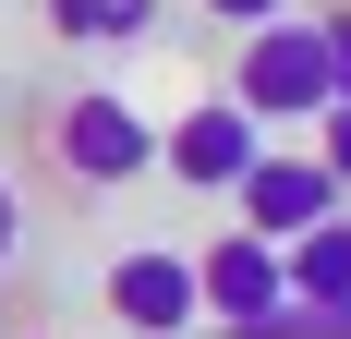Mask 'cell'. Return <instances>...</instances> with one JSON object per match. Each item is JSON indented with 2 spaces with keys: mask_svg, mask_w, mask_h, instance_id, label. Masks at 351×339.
I'll return each instance as SVG.
<instances>
[{
  "mask_svg": "<svg viewBox=\"0 0 351 339\" xmlns=\"http://www.w3.org/2000/svg\"><path fill=\"white\" fill-rule=\"evenodd\" d=\"M230 97H243L254 121H315V109H327V36H315V12H267V25H243Z\"/></svg>",
  "mask_w": 351,
  "mask_h": 339,
  "instance_id": "1",
  "label": "cell"
},
{
  "mask_svg": "<svg viewBox=\"0 0 351 339\" xmlns=\"http://www.w3.org/2000/svg\"><path fill=\"white\" fill-rule=\"evenodd\" d=\"M49 158H61V182H97V194H121V182H145V170H158V121H145L134 97L85 85L73 109H49Z\"/></svg>",
  "mask_w": 351,
  "mask_h": 339,
  "instance_id": "2",
  "label": "cell"
},
{
  "mask_svg": "<svg viewBox=\"0 0 351 339\" xmlns=\"http://www.w3.org/2000/svg\"><path fill=\"white\" fill-rule=\"evenodd\" d=\"M97 303L121 315L134 339H194V327H206V291H194V255H170V242H145V255H109Z\"/></svg>",
  "mask_w": 351,
  "mask_h": 339,
  "instance_id": "3",
  "label": "cell"
},
{
  "mask_svg": "<svg viewBox=\"0 0 351 339\" xmlns=\"http://www.w3.org/2000/svg\"><path fill=\"white\" fill-rule=\"evenodd\" d=\"M230 206H243V231L291 242L303 218H327V206H351V194L327 182V158H315V145H303V158H291V145H254V158H243V182H230Z\"/></svg>",
  "mask_w": 351,
  "mask_h": 339,
  "instance_id": "4",
  "label": "cell"
},
{
  "mask_svg": "<svg viewBox=\"0 0 351 339\" xmlns=\"http://www.w3.org/2000/svg\"><path fill=\"white\" fill-rule=\"evenodd\" d=\"M254 145H267V121H254L243 97H218V109H182L170 134H158V158H170V182H194V194H230Z\"/></svg>",
  "mask_w": 351,
  "mask_h": 339,
  "instance_id": "5",
  "label": "cell"
},
{
  "mask_svg": "<svg viewBox=\"0 0 351 339\" xmlns=\"http://www.w3.org/2000/svg\"><path fill=\"white\" fill-rule=\"evenodd\" d=\"M194 291H206V315H218V327H254V315H279V303H291L279 242H267V231H230V242H206V255H194Z\"/></svg>",
  "mask_w": 351,
  "mask_h": 339,
  "instance_id": "6",
  "label": "cell"
},
{
  "mask_svg": "<svg viewBox=\"0 0 351 339\" xmlns=\"http://www.w3.org/2000/svg\"><path fill=\"white\" fill-rule=\"evenodd\" d=\"M279 279H291V303H339L351 291V206H327L279 242Z\"/></svg>",
  "mask_w": 351,
  "mask_h": 339,
  "instance_id": "7",
  "label": "cell"
},
{
  "mask_svg": "<svg viewBox=\"0 0 351 339\" xmlns=\"http://www.w3.org/2000/svg\"><path fill=\"white\" fill-rule=\"evenodd\" d=\"M145 25H158V0H49V36H85V49L145 36Z\"/></svg>",
  "mask_w": 351,
  "mask_h": 339,
  "instance_id": "8",
  "label": "cell"
},
{
  "mask_svg": "<svg viewBox=\"0 0 351 339\" xmlns=\"http://www.w3.org/2000/svg\"><path fill=\"white\" fill-rule=\"evenodd\" d=\"M315 158H327V182L351 194V97H327V109H315Z\"/></svg>",
  "mask_w": 351,
  "mask_h": 339,
  "instance_id": "9",
  "label": "cell"
},
{
  "mask_svg": "<svg viewBox=\"0 0 351 339\" xmlns=\"http://www.w3.org/2000/svg\"><path fill=\"white\" fill-rule=\"evenodd\" d=\"M315 36H327V97H351V12H315Z\"/></svg>",
  "mask_w": 351,
  "mask_h": 339,
  "instance_id": "10",
  "label": "cell"
},
{
  "mask_svg": "<svg viewBox=\"0 0 351 339\" xmlns=\"http://www.w3.org/2000/svg\"><path fill=\"white\" fill-rule=\"evenodd\" d=\"M25 255V194H12V170H0V267Z\"/></svg>",
  "mask_w": 351,
  "mask_h": 339,
  "instance_id": "11",
  "label": "cell"
},
{
  "mask_svg": "<svg viewBox=\"0 0 351 339\" xmlns=\"http://www.w3.org/2000/svg\"><path fill=\"white\" fill-rule=\"evenodd\" d=\"M206 12H218L230 36H243V25H267V12H303V0H206Z\"/></svg>",
  "mask_w": 351,
  "mask_h": 339,
  "instance_id": "12",
  "label": "cell"
},
{
  "mask_svg": "<svg viewBox=\"0 0 351 339\" xmlns=\"http://www.w3.org/2000/svg\"><path fill=\"white\" fill-rule=\"evenodd\" d=\"M0 339H12V327H0Z\"/></svg>",
  "mask_w": 351,
  "mask_h": 339,
  "instance_id": "13",
  "label": "cell"
}]
</instances>
